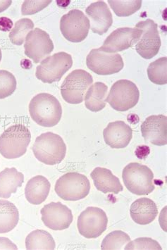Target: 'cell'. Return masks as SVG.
<instances>
[{
  "label": "cell",
  "instance_id": "6da1fadb",
  "mask_svg": "<svg viewBox=\"0 0 167 250\" xmlns=\"http://www.w3.org/2000/svg\"><path fill=\"white\" fill-rule=\"evenodd\" d=\"M31 117L41 126L53 127L60 122L62 107L59 100L49 93H40L29 104Z\"/></svg>",
  "mask_w": 167,
  "mask_h": 250
},
{
  "label": "cell",
  "instance_id": "7a4b0ae2",
  "mask_svg": "<svg viewBox=\"0 0 167 250\" xmlns=\"http://www.w3.org/2000/svg\"><path fill=\"white\" fill-rule=\"evenodd\" d=\"M32 150L39 162L54 166L59 165L64 159L66 146L60 135L47 132L36 138Z\"/></svg>",
  "mask_w": 167,
  "mask_h": 250
},
{
  "label": "cell",
  "instance_id": "3957f363",
  "mask_svg": "<svg viewBox=\"0 0 167 250\" xmlns=\"http://www.w3.org/2000/svg\"><path fill=\"white\" fill-rule=\"evenodd\" d=\"M31 140V132L25 125H13L0 136V154L7 159L19 158L26 152Z\"/></svg>",
  "mask_w": 167,
  "mask_h": 250
},
{
  "label": "cell",
  "instance_id": "277c9868",
  "mask_svg": "<svg viewBox=\"0 0 167 250\" xmlns=\"http://www.w3.org/2000/svg\"><path fill=\"white\" fill-rule=\"evenodd\" d=\"M122 178L125 188L136 195H147L155 189L154 173L147 166L130 163L124 168Z\"/></svg>",
  "mask_w": 167,
  "mask_h": 250
},
{
  "label": "cell",
  "instance_id": "5b68a950",
  "mask_svg": "<svg viewBox=\"0 0 167 250\" xmlns=\"http://www.w3.org/2000/svg\"><path fill=\"white\" fill-rule=\"evenodd\" d=\"M55 190L57 195L65 201H79L88 195L90 183L85 175L69 172L57 180Z\"/></svg>",
  "mask_w": 167,
  "mask_h": 250
},
{
  "label": "cell",
  "instance_id": "8992f818",
  "mask_svg": "<svg viewBox=\"0 0 167 250\" xmlns=\"http://www.w3.org/2000/svg\"><path fill=\"white\" fill-rule=\"evenodd\" d=\"M72 65L71 55L64 52H58L41 62L36 68V76L44 83L59 82Z\"/></svg>",
  "mask_w": 167,
  "mask_h": 250
},
{
  "label": "cell",
  "instance_id": "52a82bcc",
  "mask_svg": "<svg viewBox=\"0 0 167 250\" xmlns=\"http://www.w3.org/2000/svg\"><path fill=\"white\" fill-rule=\"evenodd\" d=\"M91 75L82 69L70 73L61 86V95L63 100L71 104H79L84 102L85 92L93 84Z\"/></svg>",
  "mask_w": 167,
  "mask_h": 250
},
{
  "label": "cell",
  "instance_id": "ba28073f",
  "mask_svg": "<svg viewBox=\"0 0 167 250\" xmlns=\"http://www.w3.org/2000/svg\"><path fill=\"white\" fill-rule=\"evenodd\" d=\"M139 98V90L134 83L128 80H120L111 87L104 101L116 111H126L138 104Z\"/></svg>",
  "mask_w": 167,
  "mask_h": 250
},
{
  "label": "cell",
  "instance_id": "9c48e42d",
  "mask_svg": "<svg viewBox=\"0 0 167 250\" xmlns=\"http://www.w3.org/2000/svg\"><path fill=\"white\" fill-rule=\"evenodd\" d=\"M135 28H138L141 32L136 44L137 52L146 60L153 58L158 54L161 47L158 25L154 21L147 19L138 22Z\"/></svg>",
  "mask_w": 167,
  "mask_h": 250
},
{
  "label": "cell",
  "instance_id": "30bf717a",
  "mask_svg": "<svg viewBox=\"0 0 167 250\" xmlns=\"http://www.w3.org/2000/svg\"><path fill=\"white\" fill-rule=\"evenodd\" d=\"M90 28V20L79 9L70 11L60 21L62 35L69 42H82L87 38Z\"/></svg>",
  "mask_w": 167,
  "mask_h": 250
},
{
  "label": "cell",
  "instance_id": "8fae6325",
  "mask_svg": "<svg viewBox=\"0 0 167 250\" xmlns=\"http://www.w3.org/2000/svg\"><path fill=\"white\" fill-rule=\"evenodd\" d=\"M108 218L102 208L89 207L78 218L79 233L87 239L97 238L106 230Z\"/></svg>",
  "mask_w": 167,
  "mask_h": 250
},
{
  "label": "cell",
  "instance_id": "7c38bea8",
  "mask_svg": "<svg viewBox=\"0 0 167 250\" xmlns=\"http://www.w3.org/2000/svg\"><path fill=\"white\" fill-rule=\"evenodd\" d=\"M86 64L89 69L100 76H108L120 72L124 63L122 56L107 53L101 48L93 49L87 56Z\"/></svg>",
  "mask_w": 167,
  "mask_h": 250
},
{
  "label": "cell",
  "instance_id": "4fadbf2b",
  "mask_svg": "<svg viewBox=\"0 0 167 250\" xmlns=\"http://www.w3.org/2000/svg\"><path fill=\"white\" fill-rule=\"evenodd\" d=\"M24 49L25 55L35 63H38L50 55L54 49V44L48 33L36 28L27 35Z\"/></svg>",
  "mask_w": 167,
  "mask_h": 250
},
{
  "label": "cell",
  "instance_id": "5bb4252c",
  "mask_svg": "<svg viewBox=\"0 0 167 250\" xmlns=\"http://www.w3.org/2000/svg\"><path fill=\"white\" fill-rule=\"evenodd\" d=\"M41 213L44 225L53 230L67 229L74 219L71 210L60 202L47 204Z\"/></svg>",
  "mask_w": 167,
  "mask_h": 250
},
{
  "label": "cell",
  "instance_id": "9a60e30c",
  "mask_svg": "<svg viewBox=\"0 0 167 250\" xmlns=\"http://www.w3.org/2000/svg\"><path fill=\"white\" fill-rule=\"evenodd\" d=\"M141 33V31L136 28H118L106 38L100 48L107 53L125 50L136 44Z\"/></svg>",
  "mask_w": 167,
  "mask_h": 250
},
{
  "label": "cell",
  "instance_id": "2e32d148",
  "mask_svg": "<svg viewBox=\"0 0 167 250\" xmlns=\"http://www.w3.org/2000/svg\"><path fill=\"white\" fill-rule=\"evenodd\" d=\"M141 133L145 141L157 146L167 144V118L166 116H149L141 125Z\"/></svg>",
  "mask_w": 167,
  "mask_h": 250
},
{
  "label": "cell",
  "instance_id": "e0dca14e",
  "mask_svg": "<svg viewBox=\"0 0 167 250\" xmlns=\"http://www.w3.org/2000/svg\"><path fill=\"white\" fill-rule=\"evenodd\" d=\"M85 12L90 19V28L93 33L103 36L112 25V14L104 1L93 3L87 6Z\"/></svg>",
  "mask_w": 167,
  "mask_h": 250
},
{
  "label": "cell",
  "instance_id": "ac0fdd59",
  "mask_svg": "<svg viewBox=\"0 0 167 250\" xmlns=\"http://www.w3.org/2000/svg\"><path fill=\"white\" fill-rule=\"evenodd\" d=\"M104 142L113 149H123L129 145L133 130L122 121L111 122L103 130Z\"/></svg>",
  "mask_w": 167,
  "mask_h": 250
},
{
  "label": "cell",
  "instance_id": "d6986e66",
  "mask_svg": "<svg viewBox=\"0 0 167 250\" xmlns=\"http://www.w3.org/2000/svg\"><path fill=\"white\" fill-rule=\"evenodd\" d=\"M132 219L139 225L151 224L158 215V208L155 202L146 197L133 202L130 208Z\"/></svg>",
  "mask_w": 167,
  "mask_h": 250
},
{
  "label": "cell",
  "instance_id": "ffe728a7",
  "mask_svg": "<svg viewBox=\"0 0 167 250\" xmlns=\"http://www.w3.org/2000/svg\"><path fill=\"white\" fill-rule=\"evenodd\" d=\"M97 189L103 193L117 195L123 191L124 188L117 176L109 169L97 167L90 174Z\"/></svg>",
  "mask_w": 167,
  "mask_h": 250
},
{
  "label": "cell",
  "instance_id": "44dd1931",
  "mask_svg": "<svg viewBox=\"0 0 167 250\" xmlns=\"http://www.w3.org/2000/svg\"><path fill=\"white\" fill-rule=\"evenodd\" d=\"M50 188V183L47 178L42 176H35L25 186V198L32 205H41L48 197Z\"/></svg>",
  "mask_w": 167,
  "mask_h": 250
},
{
  "label": "cell",
  "instance_id": "7402d4cb",
  "mask_svg": "<svg viewBox=\"0 0 167 250\" xmlns=\"http://www.w3.org/2000/svg\"><path fill=\"white\" fill-rule=\"evenodd\" d=\"M23 181L24 176L17 168H6L0 173V198H9L21 187Z\"/></svg>",
  "mask_w": 167,
  "mask_h": 250
},
{
  "label": "cell",
  "instance_id": "603a6c76",
  "mask_svg": "<svg viewBox=\"0 0 167 250\" xmlns=\"http://www.w3.org/2000/svg\"><path fill=\"white\" fill-rule=\"evenodd\" d=\"M108 87L101 82L90 85L85 95V104L87 109L98 112L105 107Z\"/></svg>",
  "mask_w": 167,
  "mask_h": 250
},
{
  "label": "cell",
  "instance_id": "cb8c5ba5",
  "mask_svg": "<svg viewBox=\"0 0 167 250\" xmlns=\"http://www.w3.org/2000/svg\"><path fill=\"white\" fill-rule=\"evenodd\" d=\"M19 221L17 207L7 200H0V233L12 231Z\"/></svg>",
  "mask_w": 167,
  "mask_h": 250
},
{
  "label": "cell",
  "instance_id": "d4e9b609",
  "mask_svg": "<svg viewBox=\"0 0 167 250\" xmlns=\"http://www.w3.org/2000/svg\"><path fill=\"white\" fill-rule=\"evenodd\" d=\"M27 250H55V240L48 232L36 230L31 232L25 239Z\"/></svg>",
  "mask_w": 167,
  "mask_h": 250
},
{
  "label": "cell",
  "instance_id": "484cf974",
  "mask_svg": "<svg viewBox=\"0 0 167 250\" xmlns=\"http://www.w3.org/2000/svg\"><path fill=\"white\" fill-rule=\"evenodd\" d=\"M149 81L156 85H163L167 83V58L161 57L152 62L147 68Z\"/></svg>",
  "mask_w": 167,
  "mask_h": 250
},
{
  "label": "cell",
  "instance_id": "4316f807",
  "mask_svg": "<svg viewBox=\"0 0 167 250\" xmlns=\"http://www.w3.org/2000/svg\"><path fill=\"white\" fill-rule=\"evenodd\" d=\"M34 28L33 21L29 19H21L17 21L11 30L9 37L11 42L15 45L20 46L25 42L27 35Z\"/></svg>",
  "mask_w": 167,
  "mask_h": 250
},
{
  "label": "cell",
  "instance_id": "83f0119b",
  "mask_svg": "<svg viewBox=\"0 0 167 250\" xmlns=\"http://www.w3.org/2000/svg\"><path fill=\"white\" fill-rule=\"evenodd\" d=\"M141 0H108L109 6L118 17H129L141 9L142 6Z\"/></svg>",
  "mask_w": 167,
  "mask_h": 250
},
{
  "label": "cell",
  "instance_id": "f1b7e54d",
  "mask_svg": "<svg viewBox=\"0 0 167 250\" xmlns=\"http://www.w3.org/2000/svg\"><path fill=\"white\" fill-rule=\"evenodd\" d=\"M130 241V238L128 234L122 230H115L108 234L103 240L101 245V249L106 250H123L125 245Z\"/></svg>",
  "mask_w": 167,
  "mask_h": 250
},
{
  "label": "cell",
  "instance_id": "f546056e",
  "mask_svg": "<svg viewBox=\"0 0 167 250\" xmlns=\"http://www.w3.org/2000/svg\"><path fill=\"white\" fill-rule=\"evenodd\" d=\"M17 80L9 71L0 70V100L11 96L17 89Z\"/></svg>",
  "mask_w": 167,
  "mask_h": 250
},
{
  "label": "cell",
  "instance_id": "4dcf8cb0",
  "mask_svg": "<svg viewBox=\"0 0 167 250\" xmlns=\"http://www.w3.org/2000/svg\"><path fill=\"white\" fill-rule=\"evenodd\" d=\"M124 250H160L162 247L158 242L149 238H137L133 241H130L125 245Z\"/></svg>",
  "mask_w": 167,
  "mask_h": 250
},
{
  "label": "cell",
  "instance_id": "1f68e13d",
  "mask_svg": "<svg viewBox=\"0 0 167 250\" xmlns=\"http://www.w3.org/2000/svg\"><path fill=\"white\" fill-rule=\"evenodd\" d=\"M52 0L42 1H28L25 0L21 7L22 15H33L41 12L52 2Z\"/></svg>",
  "mask_w": 167,
  "mask_h": 250
},
{
  "label": "cell",
  "instance_id": "d6a6232c",
  "mask_svg": "<svg viewBox=\"0 0 167 250\" xmlns=\"http://www.w3.org/2000/svg\"><path fill=\"white\" fill-rule=\"evenodd\" d=\"M13 22L10 19L7 17H1L0 18V31L6 32L12 30Z\"/></svg>",
  "mask_w": 167,
  "mask_h": 250
},
{
  "label": "cell",
  "instance_id": "836d02e7",
  "mask_svg": "<svg viewBox=\"0 0 167 250\" xmlns=\"http://www.w3.org/2000/svg\"><path fill=\"white\" fill-rule=\"evenodd\" d=\"M18 250V247L9 238H0V250Z\"/></svg>",
  "mask_w": 167,
  "mask_h": 250
},
{
  "label": "cell",
  "instance_id": "e575fe53",
  "mask_svg": "<svg viewBox=\"0 0 167 250\" xmlns=\"http://www.w3.org/2000/svg\"><path fill=\"white\" fill-rule=\"evenodd\" d=\"M12 0H2L0 1V13L4 12L12 4Z\"/></svg>",
  "mask_w": 167,
  "mask_h": 250
},
{
  "label": "cell",
  "instance_id": "d590c367",
  "mask_svg": "<svg viewBox=\"0 0 167 250\" xmlns=\"http://www.w3.org/2000/svg\"><path fill=\"white\" fill-rule=\"evenodd\" d=\"M1 57H2V55H1V49H0V62H1Z\"/></svg>",
  "mask_w": 167,
  "mask_h": 250
}]
</instances>
